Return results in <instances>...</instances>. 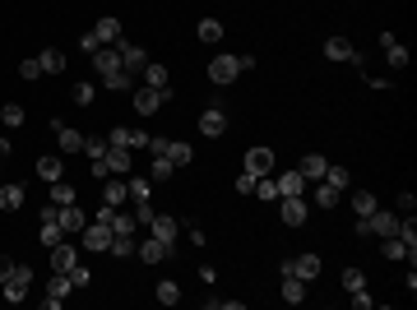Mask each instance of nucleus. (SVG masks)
Returning <instances> with one entry per match:
<instances>
[{
  "label": "nucleus",
  "instance_id": "obj_1",
  "mask_svg": "<svg viewBox=\"0 0 417 310\" xmlns=\"http://www.w3.org/2000/svg\"><path fill=\"white\" fill-rule=\"evenodd\" d=\"M28 287H33V269H28V264H14V273L0 283V296H5L10 306H19V301H28Z\"/></svg>",
  "mask_w": 417,
  "mask_h": 310
},
{
  "label": "nucleus",
  "instance_id": "obj_2",
  "mask_svg": "<svg viewBox=\"0 0 417 310\" xmlns=\"http://www.w3.org/2000/svg\"><path fill=\"white\" fill-rule=\"evenodd\" d=\"M163 102H171V88H149V83L134 88V112H139V116H153Z\"/></svg>",
  "mask_w": 417,
  "mask_h": 310
},
{
  "label": "nucleus",
  "instance_id": "obj_3",
  "mask_svg": "<svg viewBox=\"0 0 417 310\" xmlns=\"http://www.w3.org/2000/svg\"><path fill=\"white\" fill-rule=\"evenodd\" d=\"M237 75H241V56H228V51H223V56L208 60V79H213V83H232Z\"/></svg>",
  "mask_w": 417,
  "mask_h": 310
},
{
  "label": "nucleus",
  "instance_id": "obj_4",
  "mask_svg": "<svg viewBox=\"0 0 417 310\" xmlns=\"http://www.w3.org/2000/svg\"><path fill=\"white\" fill-rule=\"evenodd\" d=\"M223 130H228V112H223V102H208V107H204V116H200V135L218 139Z\"/></svg>",
  "mask_w": 417,
  "mask_h": 310
},
{
  "label": "nucleus",
  "instance_id": "obj_5",
  "mask_svg": "<svg viewBox=\"0 0 417 310\" xmlns=\"http://www.w3.org/2000/svg\"><path fill=\"white\" fill-rule=\"evenodd\" d=\"M75 292V283H70V273H51L47 278V310H60L65 306V296Z\"/></svg>",
  "mask_w": 417,
  "mask_h": 310
},
{
  "label": "nucleus",
  "instance_id": "obj_6",
  "mask_svg": "<svg viewBox=\"0 0 417 310\" xmlns=\"http://www.w3.org/2000/svg\"><path fill=\"white\" fill-rule=\"evenodd\" d=\"M278 218H283L287 227H306V199L302 194H283L278 199Z\"/></svg>",
  "mask_w": 417,
  "mask_h": 310
},
{
  "label": "nucleus",
  "instance_id": "obj_7",
  "mask_svg": "<svg viewBox=\"0 0 417 310\" xmlns=\"http://www.w3.org/2000/svg\"><path fill=\"white\" fill-rule=\"evenodd\" d=\"M79 236H84V250H93V255L112 246V227H107V222H97V218H93V222H88Z\"/></svg>",
  "mask_w": 417,
  "mask_h": 310
},
{
  "label": "nucleus",
  "instance_id": "obj_8",
  "mask_svg": "<svg viewBox=\"0 0 417 310\" xmlns=\"http://www.w3.org/2000/svg\"><path fill=\"white\" fill-rule=\"evenodd\" d=\"M283 273H297L302 283L320 278V255H297V259H283Z\"/></svg>",
  "mask_w": 417,
  "mask_h": 310
},
{
  "label": "nucleus",
  "instance_id": "obj_9",
  "mask_svg": "<svg viewBox=\"0 0 417 310\" xmlns=\"http://www.w3.org/2000/svg\"><path fill=\"white\" fill-rule=\"evenodd\" d=\"M324 56H329V60H348V65H357V70H361V51L348 38H329V42H324Z\"/></svg>",
  "mask_w": 417,
  "mask_h": 310
},
{
  "label": "nucleus",
  "instance_id": "obj_10",
  "mask_svg": "<svg viewBox=\"0 0 417 310\" xmlns=\"http://www.w3.org/2000/svg\"><path fill=\"white\" fill-rule=\"evenodd\" d=\"M149 232L158 236V241H167L171 250H176V236H181V222H176V218H167V214H153V222H149Z\"/></svg>",
  "mask_w": 417,
  "mask_h": 310
},
{
  "label": "nucleus",
  "instance_id": "obj_11",
  "mask_svg": "<svg viewBox=\"0 0 417 310\" xmlns=\"http://www.w3.org/2000/svg\"><path fill=\"white\" fill-rule=\"evenodd\" d=\"M134 255H139V259H149V264H163V259L171 255V246H167V241H158V236L149 232L139 246H134Z\"/></svg>",
  "mask_w": 417,
  "mask_h": 310
},
{
  "label": "nucleus",
  "instance_id": "obj_12",
  "mask_svg": "<svg viewBox=\"0 0 417 310\" xmlns=\"http://www.w3.org/2000/svg\"><path fill=\"white\" fill-rule=\"evenodd\" d=\"M116 51H121V65H126V75H144V51L134 47V42H116Z\"/></svg>",
  "mask_w": 417,
  "mask_h": 310
},
{
  "label": "nucleus",
  "instance_id": "obj_13",
  "mask_svg": "<svg viewBox=\"0 0 417 310\" xmlns=\"http://www.w3.org/2000/svg\"><path fill=\"white\" fill-rule=\"evenodd\" d=\"M246 172L250 176H269L274 172V148H246Z\"/></svg>",
  "mask_w": 417,
  "mask_h": 310
},
{
  "label": "nucleus",
  "instance_id": "obj_14",
  "mask_svg": "<svg viewBox=\"0 0 417 310\" xmlns=\"http://www.w3.org/2000/svg\"><path fill=\"white\" fill-rule=\"evenodd\" d=\"M93 70H97V75H116V70H126V65H121V51H116V47H97V51H93Z\"/></svg>",
  "mask_w": 417,
  "mask_h": 310
},
{
  "label": "nucleus",
  "instance_id": "obj_15",
  "mask_svg": "<svg viewBox=\"0 0 417 310\" xmlns=\"http://www.w3.org/2000/svg\"><path fill=\"white\" fill-rule=\"evenodd\" d=\"M56 222H60V227H65V236H75V232H84V227H88V218L79 214V204H60Z\"/></svg>",
  "mask_w": 417,
  "mask_h": 310
},
{
  "label": "nucleus",
  "instance_id": "obj_16",
  "mask_svg": "<svg viewBox=\"0 0 417 310\" xmlns=\"http://www.w3.org/2000/svg\"><path fill=\"white\" fill-rule=\"evenodd\" d=\"M366 218H371V236H380V241L398 232V214H385V209H376V214H366Z\"/></svg>",
  "mask_w": 417,
  "mask_h": 310
},
{
  "label": "nucleus",
  "instance_id": "obj_17",
  "mask_svg": "<svg viewBox=\"0 0 417 310\" xmlns=\"http://www.w3.org/2000/svg\"><path fill=\"white\" fill-rule=\"evenodd\" d=\"M75 246H70V241H60V246H51V273H70L75 269Z\"/></svg>",
  "mask_w": 417,
  "mask_h": 310
},
{
  "label": "nucleus",
  "instance_id": "obj_18",
  "mask_svg": "<svg viewBox=\"0 0 417 310\" xmlns=\"http://www.w3.org/2000/svg\"><path fill=\"white\" fill-rule=\"evenodd\" d=\"M274 185H278V199H283V194H306V185H311V181H306V176L292 167V172H283Z\"/></svg>",
  "mask_w": 417,
  "mask_h": 310
},
{
  "label": "nucleus",
  "instance_id": "obj_19",
  "mask_svg": "<svg viewBox=\"0 0 417 310\" xmlns=\"http://www.w3.org/2000/svg\"><path fill=\"white\" fill-rule=\"evenodd\" d=\"M93 38L102 42V47H116V42H121V19H112V14H107V19H97L93 23Z\"/></svg>",
  "mask_w": 417,
  "mask_h": 310
},
{
  "label": "nucleus",
  "instance_id": "obj_20",
  "mask_svg": "<svg viewBox=\"0 0 417 310\" xmlns=\"http://www.w3.org/2000/svg\"><path fill=\"white\" fill-rule=\"evenodd\" d=\"M23 199H28V190H23V185H0V209H5V214H19Z\"/></svg>",
  "mask_w": 417,
  "mask_h": 310
},
{
  "label": "nucleus",
  "instance_id": "obj_21",
  "mask_svg": "<svg viewBox=\"0 0 417 310\" xmlns=\"http://www.w3.org/2000/svg\"><path fill=\"white\" fill-rule=\"evenodd\" d=\"M38 241L47 246V250H51V246H60V241H65V227H60L56 218H42V227H38Z\"/></svg>",
  "mask_w": 417,
  "mask_h": 310
},
{
  "label": "nucleus",
  "instance_id": "obj_22",
  "mask_svg": "<svg viewBox=\"0 0 417 310\" xmlns=\"http://www.w3.org/2000/svg\"><path fill=\"white\" fill-rule=\"evenodd\" d=\"M283 301L287 306H302L306 301V283L297 278V273H283Z\"/></svg>",
  "mask_w": 417,
  "mask_h": 310
},
{
  "label": "nucleus",
  "instance_id": "obj_23",
  "mask_svg": "<svg viewBox=\"0 0 417 310\" xmlns=\"http://www.w3.org/2000/svg\"><path fill=\"white\" fill-rule=\"evenodd\" d=\"M56 144L65 148V153H84V135L70 130V125H56Z\"/></svg>",
  "mask_w": 417,
  "mask_h": 310
},
{
  "label": "nucleus",
  "instance_id": "obj_24",
  "mask_svg": "<svg viewBox=\"0 0 417 310\" xmlns=\"http://www.w3.org/2000/svg\"><path fill=\"white\" fill-rule=\"evenodd\" d=\"M171 162V167H190V157H195V148L190 144H176V139H167V153H163Z\"/></svg>",
  "mask_w": 417,
  "mask_h": 310
},
{
  "label": "nucleus",
  "instance_id": "obj_25",
  "mask_svg": "<svg viewBox=\"0 0 417 310\" xmlns=\"http://www.w3.org/2000/svg\"><path fill=\"white\" fill-rule=\"evenodd\" d=\"M38 65H42V75H60L65 70V51H56V47H47L38 56Z\"/></svg>",
  "mask_w": 417,
  "mask_h": 310
},
{
  "label": "nucleus",
  "instance_id": "obj_26",
  "mask_svg": "<svg viewBox=\"0 0 417 310\" xmlns=\"http://www.w3.org/2000/svg\"><path fill=\"white\" fill-rule=\"evenodd\" d=\"M107 172H112V176L130 172V148H107Z\"/></svg>",
  "mask_w": 417,
  "mask_h": 310
},
{
  "label": "nucleus",
  "instance_id": "obj_27",
  "mask_svg": "<svg viewBox=\"0 0 417 310\" xmlns=\"http://www.w3.org/2000/svg\"><path fill=\"white\" fill-rule=\"evenodd\" d=\"M324 167H329V162H324L320 153H306V157H302V167H297V172H302L306 181H320V176H324Z\"/></svg>",
  "mask_w": 417,
  "mask_h": 310
},
{
  "label": "nucleus",
  "instance_id": "obj_28",
  "mask_svg": "<svg viewBox=\"0 0 417 310\" xmlns=\"http://www.w3.org/2000/svg\"><path fill=\"white\" fill-rule=\"evenodd\" d=\"M153 296H158V306H176V301H181V287H176L171 278H163V283L153 287Z\"/></svg>",
  "mask_w": 417,
  "mask_h": 310
},
{
  "label": "nucleus",
  "instance_id": "obj_29",
  "mask_svg": "<svg viewBox=\"0 0 417 310\" xmlns=\"http://www.w3.org/2000/svg\"><path fill=\"white\" fill-rule=\"evenodd\" d=\"M144 83H149V88H171L167 83V65H158V60L144 65Z\"/></svg>",
  "mask_w": 417,
  "mask_h": 310
},
{
  "label": "nucleus",
  "instance_id": "obj_30",
  "mask_svg": "<svg viewBox=\"0 0 417 310\" xmlns=\"http://www.w3.org/2000/svg\"><path fill=\"white\" fill-rule=\"evenodd\" d=\"M385 60H390V70H403V65H408V47L394 38L390 47H385Z\"/></svg>",
  "mask_w": 417,
  "mask_h": 310
},
{
  "label": "nucleus",
  "instance_id": "obj_31",
  "mask_svg": "<svg viewBox=\"0 0 417 310\" xmlns=\"http://www.w3.org/2000/svg\"><path fill=\"white\" fill-rule=\"evenodd\" d=\"M38 176H42V181H60V157L56 153L38 157Z\"/></svg>",
  "mask_w": 417,
  "mask_h": 310
},
{
  "label": "nucleus",
  "instance_id": "obj_32",
  "mask_svg": "<svg viewBox=\"0 0 417 310\" xmlns=\"http://www.w3.org/2000/svg\"><path fill=\"white\" fill-rule=\"evenodd\" d=\"M149 190H153V185H149V176H134L130 185H126V194H130L134 204H149Z\"/></svg>",
  "mask_w": 417,
  "mask_h": 310
},
{
  "label": "nucleus",
  "instance_id": "obj_33",
  "mask_svg": "<svg viewBox=\"0 0 417 310\" xmlns=\"http://www.w3.org/2000/svg\"><path fill=\"white\" fill-rule=\"evenodd\" d=\"M126 199H130V194H126V185H102V204H107V209H121V204H126Z\"/></svg>",
  "mask_w": 417,
  "mask_h": 310
},
{
  "label": "nucleus",
  "instance_id": "obj_34",
  "mask_svg": "<svg viewBox=\"0 0 417 310\" xmlns=\"http://www.w3.org/2000/svg\"><path fill=\"white\" fill-rule=\"evenodd\" d=\"M353 209H357V218H366V214H376L380 204H376V194H371V190H357V194H353Z\"/></svg>",
  "mask_w": 417,
  "mask_h": 310
},
{
  "label": "nucleus",
  "instance_id": "obj_35",
  "mask_svg": "<svg viewBox=\"0 0 417 310\" xmlns=\"http://www.w3.org/2000/svg\"><path fill=\"white\" fill-rule=\"evenodd\" d=\"M134 83V75H126V70H116V75H102V88H112V93H126Z\"/></svg>",
  "mask_w": 417,
  "mask_h": 310
},
{
  "label": "nucleus",
  "instance_id": "obj_36",
  "mask_svg": "<svg viewBox=\"0 0 417 310\" xmlns=\"http://www.w3.org/2000/svg\"><path fill=\"white\" fill-rule=\"evenodd\" d=\"M339 194L343 190H334L329 181H320V185H315V204H320V209H334V204H339Z\"/></svg>",
  "mask_w": 417,
  "mask_h": 310
},
{
  "label": "nucleus",
  "instance_id": "obj_37",
  "mask_svg": "<svg viewBox=\"0 0 417 310\" xmlns=\"http://www.w3.org/2000/svg\"><path fill=\"white\" fill-rule=\"evenodd\" d=\"M134 246H139L134 236H112V246H107V250H112L116 259H130V255H134Z\"/></svg>",
  "mask_w": 417,
  "mask_h": 310
},
{
  "label": "nucleus",
  "instance_id": "obj_38",
  "mask_svg": "<svg viewBox=\"0 0 417 310\" xmlns=\"http://www.w3.org/2000/svg\"><path fill=\"white\" fill-rule=\"evenodd\" d=\"M107 148H112V144H107L102 135H84V153L88 157H107Z\"/></svg>",
  "mask_w": 417,
  "mask_h": 310
},
{
  "label": "nucleus",
  "instance_id": "obj_39",
  "mask_svg": "<svg viewBox=\"0 0 417 310\" xmlns=\"http://www.w3.org/2000/svg\"><path fill=\"white\" fill-rule=\"evenodd\" d=\"M200 42H223V23L218 19H200Z\"/></svg>",
  "mask_w": 417,
  "mask_h": 310
},
{
  "label": "nucleus",
  "instance_id": "obj_40",
  "mask_svg": "<svg viewBox=\"0 0 417 310\" xmlns=\"http://www.w3.org/2000/svg\"><path fill=\"white\" fill-rule=\"evenodd\" d=\"M320 181H329L334 190H343V185H348L353 176H348V167H324V176H320Z\"/></svg>",
  "mask_w": 417,
  "mask_h": 310
},
{
  "label": "nucleus",
  "instance_id": "obj_41",
  "mask_svg": "<svg viewBox=\"0 0 417 310\" xmlns=\"http://www.w3.org/2000/svg\"><path fill=\"white\" fill-rule=\"evenodd\" d=\"M171 172H176V167H171L167 157H153V167H149V181H171Z\"/></svg>",
  "mask_w": 417,
  "mask_h": 310
},
{
  "label": "nucleus",
  "instance_id": "obj_42",
  "mask_svg": "<svg viewBox=\"0 0 417 310\" xmlns=\"http://www.w3.org/2000/svg\"><path fill=\"white\" fill-rule=\"evenodd\" d=\"M51 204H75V185H60V181H51Z\"/></svg>",
  "mask_w": 417,
  "mask_h": 310
},
{
  "label": "nucleus",
  "instance_id": "obj_43",
  "mask_svg": "<svg viewBox=\"0 0 417 310\" xmlns=\"http://www.w3.org/2000/svg\"><path fill=\"white\" fill-rule=\"evenodd\" d=\"M0 120H5L10 130H14V125H23V107H19V102H10V107L0 112Z\"/></svg>",
  "mask_w": 417,
  "mask_h": 310
},
{
  "label": "nucleus",
  "instance_id": "obj_44",
  "mask_svg": "<svg viewBox=\"0 0 417 310\" xmlns=\"http://www.w3.org/2000/svg\"><path fill=\"white\" fill-rule=\"evenodd\" d=\"M107 144H112V148H130V130H126V125H112Z\"/></svg>",
  "mask_w": 417,
  "mask_h": 310
},
{
  "label": "nucleus",
  "instance_id": "obj_45",
  "mask_svg": "<svg viewBox=\"0 0 417 310\" xmlns=\"http://www.w3.org/2000/svg\"><path fill=\"white\" fill-rule=\"evenodd\" d=\"M255 194H260V199H278V185H274L269 176H255Z\"/></svg>",
  "mask_w": 417,
  "mask_h": 310
},
{
  "label": "nucleus",
  "instance_id": "obj_46",
  "mask_svg": "<svg viewBox=\"0 0 417 310\" xmlns=\"http://www.w3.org/2000/svg\"><path fill=\"white\" fill-rule=\"evenodd\" d=\"M343 287H348V292L366 287V273H361V269H343Z\"/></svg>",
  "mask_w": 417,
  "mask_h": 310
},
{
  "label": "nucleus",
  "instance_id": "obj_47",
  "mask_svg": "<svg viewBox=\"0 0 417 310\" xmlns=\"http://www.w3.org/2000/svg\"><path fill=\"white\" fill-rule=\"evenodd\" d=\"M93 97H97V88H93V83H84V79H79V83H75V102H79V107H88Z\"/></svg>",
  "mask_w": 417,
  "mask_h": 310
},
{
  "label": "nucleus",
  "instance_id": "obj_48",
  "mask_svg": "<svg viewBox=\"0 0 417 310\" xmlns=\"http://www.w3.org/2000/svg\"><path fill=\"white\" fill-rule=\"evenodd\" d=\"M70 283H75V287H88V283H93V273L84 269V264H75V269H70Z\"/></svg>",
  "mask_w": 417,
  "mask_h": 310
},
{
  "label": "nucleus",
  "instance_id": "obj_49",
  "mask_svg": "<svg viewBox=\"0 0 417 310\" xmlns=\"http://www.w3.org/2000/svg\"><path fill=\"white\" fill-rule=\"evenodd\" d=\"M348 296H353V306H357V310H371V292H366V287L348 292Z\"/></svg>",
  "mask_w": 417,
  "mask_h": 310
},
{
  "label": "nucleus",
  "instance_id": "obj_50",
  "mask_svg": "<svg viewBox=\"0 0 417 310\" xmlns=\"http://www.w3.org/2000/svg\"><path fill=\"white\" fill-rule=\"evenodd\" d=\"M134 222H139V227H149V222H153V209H149V204H134Z\"/></svg>",
  "mask_w": 417,
  "mask_h": 310
},
{
  "label": "nucleus",
  "instance_id": "obj_51",
  "mask_svg": "<svg viewBox=\"0 0 417 310\" xmlns=\"http://www.w3.org/2000/svg\"><path fill=\"white\" fill-rule=\"evenodd\" d=\"M237 190H241V194H255V176L241 172V176H237Z\"/></svg>",
  "mask_w": 417,
  "mask_h": 310
},
{
  "label": "nucleus",
  "instance_id": "obj_52",
  "mask_svg": "<svg viewBox=\"0 0 417 310\" xmlns=\"http://www.w3.org/2000/svg\"><path fill=\"white\" fill-rule=\"evenodd\" d=\"M19 75H23V79H38V75H42V65H38V60H23Z\"/></svg>",
  "mask_w": 417,
  "mask_h": 310
},
{
  "label": "nucleus",
  "instance_id": "obj_53",
  "mask_svg": "<svg viewBox=\"0 0 417 310\" xmlns=\"http://www.w3.org/2000/svg\"><path fill=\"white\" fill-rule=\"evenodd\" d=\"M79 47H84V51H88V56H93V51H97V47H102V42H97L93 33H84V38H79Z\"/></svg>",
  "mask_w": 417,
  "mask_h": 310
},
{
  "label": "nucleus",
  "instance_id": "obj_54",
  "mask_svg": "<svg viewBox=\"0 0 417 310\" xmlns=\"http://www.w3.org/2000/svg\"><path fill=\"white\" fill-rule=\"evenodd\" d=\"M10 273H14V259H5V255H0V283H5Z\"/></svg>",
  "mask_w": 417,
  "mask_h": 310
},
{
  "label": "nucleus",
  "instance_id": "obj_55",
  "mask_svg": "<svg viewBox=\"0 0 417 310\" xmlns=\"http://www.w3.org/2000/svg\"><path fill=\"white\" fill-rule=\"evenodd\" d=\"M10 153H14V144H10V139L0 135V157H10Z\"/></svg>",
  "mask_w": 417,
  "mask_h": 310
},
{
  "label": "nucleus",
  "instance_id": "obj_56",
  "mask_svg": "<svg viewBox=\"0 0 417 310\" xmlns=\"http://www.w3.org/2000/svg\"><path fill=\"white\" fill-rule=\"evenodd\" d=\"M0 162H5V157H0Z\"/></svg>",
  "mask_w": 417,
  "mask_h": 310
}]
</instances>
